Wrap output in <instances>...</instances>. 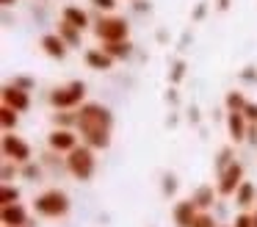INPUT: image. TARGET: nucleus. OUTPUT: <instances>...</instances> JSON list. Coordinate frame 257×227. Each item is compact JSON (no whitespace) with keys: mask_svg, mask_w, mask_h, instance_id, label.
I'll return each instance as SVG.
<instances>
[{"mask_svg":"<svg viewBox=\"0 0 257 227\" xmlns=\"http://www.w3.org/2000/svg\"><path fill=\"white\" fill-rule=\"evenodd\" d=\"M111 127H113V114L105 105L83 103L78 108L75 130L80 133V141L89 144L91 149H105L111 144Z\"/></svg>","mask_w":257,"mask_h":227,"instance_id":"nucleus-1","label":"nucleus"},{"mask_svg":"<svg viewBox=\"0 0 257 227\" xmlns=\"http://www.w3.org/2000/svg\"><path fill=\"white\" fill-rule=\"evenodd\" d=\"M83 97H86V83L83 81H72L67 86H58L50 92V105L58 111H72L78 105H83Z\"/></svg>","mask_w":257,"mask_h":227,"instance_id":"nucleus-4","label":"nucleus"},{"mask_svg":"<svg viewBox=\"0 0 257 227\" xmlns=\"http://www.w3.org/2000/svg\"><path fill=\"white\" fill-rule=\"evenodd\" d=\"M80 33H83V31L72 28L69 22H64V20H61V25H58V36H61L69 47H78V44H80Z\"/></svg>","mask_w":257,"mask_h":227,"instance_id":"nucleus-19","label":"nucleus"},{"mask_svg":"<svg viewBox=\"0 0 257 227\" xmlns=\"http://www.w3.org/2000/svg\"><path fill=\"white\" fill-rule=\"evenodd\" d=\"M191 227H218V224H216V219H213L210 213H205V210H199V216L194 219V224H191Z\"/></svg>","mask_w":257,"mask_h":227,"instance_id":"nucleus-23","label":"nucleus"},{"mask_svg":"<svg viewBox=\"0 0 257 227\" xmlns=\"http://www.w3.org/2000/svg\"><path fill=\"white\" fill-rule=\"evenodd\" d=\"M229 164H232V161H229V149H221V155H218V172H224Z\"/></svg>","mask_w":257,"mask_h":227,"instance_id":"nucleus-28","label":"nucleus"},{"mask_svg":"<svg viewBox=\"0 0 257 227\" xmlns=\"http://www.w3.org/2000/svg\"><path fill=\"white\" fill-rule=\"evenodd\" d=\"M0 221L6 227H25L28 224V210L20 202L14 205H0Z\"/></svg>","mask_w":257,"mask_h":227,"instance_id":"nucleus-11","label":"nucleus"},{"mask_svg":"<svg viewBox=\"0 0 257 227\" xmlns=\"http://www.w3.org/2000/svg\"><path fill=\"white\" fill-rule=\"evenodd\" d=\"M83 61H86V66L89 69H97V72H108V69H113V58L105 53L102 47H91V50H86L83 53Z\"/></svg>","mask_w":257,"mask_h":227,"instance_id":"nucleus-13","label":"nucleus"},{"mask_svg":"<svg viewBox=\"0 0 257 227\" xmlns=\"http://www.w3.org/2000/svg\"><path fill=\"white\" fill-rule=\"evenodd\" d=\"M20 111H14V108H9V105H0V127L6 133H12L14 127H17V122H20Z\"/></svg>","mask_w":257,"mask_h":227,"instance_id":"nucleus-18","label":"nucleus"},{"mask_svg":"<svg viewBox=\"0 0 257 227\" xmlns=\"http://www.w3.org/2000/svg\"><path fill=\"white\" fill-rule=\"evenodd\" d=\"M196 216H199V205H196L194 199H180L172 210V219L177 227H191Z\"/></svg>","mask_w":257,"mask_h":227,"instance_id":"nucleus-9","label":"nucleus"},{"mask_svg":"<svg viewBox=\"0 0 257 227\" xmlns=\"http://www.w3.org/2000/svg\"><path fill=\"white\" fill-rule=\"evenodd\" d=\"M3 105H9V108H14V111L23 114V111L31 108V97H28L25 89H20L17 83H12V86L3 89Z\"/></svg>","mask_w":257,"mask_h":227,"instance_id":"nucleus-10","label":"nucleus"},{"mask_svg":"<svg viewBox=\"0 0 257 227\" xmlns=\"http://www.w3.org/2000/svg\"><path fill=\"white\" fill-rule=\"evenodd\" d=\"M20 202V188L12 186V183H3V188H0V205H14Z\"/></svg>","mask_w":257,"mask_h":227,"instance_id":"nucleus-21","label":"nucleus"},{"mask_svg":"<svg viewBox=\"0 0 257 227\" xmlns=\"http://www.w3.org/2000/svg\"><path fill=\"white\" fill-rule=\"evenodd\" d=\"M249 125L251 122L243 116V111H227V130L232 136V141H243L249 136Z\"/></svg>","mask_w":257,"mask_h":227,"instance_id":"nucleus-12","label":"nucleus"},{"mask_svg":"<svg viewBox=\"0 0 257 227\" xmlns=\"http://www.w3.org/2000/svg\"><path fill=\"white\" fill-rule=\"evenodd\" d=\"M34 210L45 219H61L69 213V197L61 188H47L34 199Z\"/></svg>","mask_w":257,"mask_h":227,"instance_id":"nucleus-2","label":"nucleus"},{"mask_svg":"<svg viewBox=\"0 0 257 227\" xmlns=\"http://www.w3.org/2000/svg\"><path fill=\"white\" fill-rule=\"evenodd\" d=\"M23 166H25V169H23L25 177H31V180H34V177H39V166H34L31 161H28V164H23Z\"/></svg>","mask_w":257,"mask_h":227,"instance_id":"nucleus-29","label":"nucleus"},{"mask_svg":"<svg viewBox=\"0 0 257 227\" xmlns=\"http://www.w3.org/2000/svg\"><path fill=\"white\" fill-rule=\"evenodd\" d=\"M102 50L116 61V58H127V55L133 53V44H130L127 39H122V42H105V44H102Z\"/></svg>","mask_w":257,"mask_h":227,"instance_id":"nucleus-17","label":"nucleus"},{"mask_svg":"<svg viewBox=\"0 0 257 227\" xmlns=\"http://www.w3.org/2000/svg\"><path fill=\"white\" fill-rule=\"evenodd\" d=\"M0 147H3L6 161H14V164H28L31 161V144L23 141L20 136H14V133H6L3 141H0Z\"/></svg>","mask_w":257,"mask_h":227,"instance_id":"nucleus-7","label":"nucleus"},{"mask_svg":"<svg viewBox=\"0 0 257 227\" xmlns=\"http://www.w3.org/2000/svg\"><path fill=\"white\" fill-rule=\"evenodd\" d=\"M191 199H194L199 208H210V205H213V186H199Z\"/></svg>","mask_w":257,"mask_h":227,"instance_id":"nucleus-22","label":"nucleus"},{"mask_svg":"<svg viewBox=\"0 0 257 227\" xmlns=\"http://www.w3.org/2000/svg\"><path fill=\"white\" fill-rule=\"evenodd\" d=\"M14 3H17V0H3V6H14Z\"/></svg>","mask_w":257,"mask_h":227,"instance_id":"nucleus-32","label":"nucleus"},{"mask_svg":"<svg viewBox=\"0 0 257 227\" xmlns=\"http://www.w3.org/2000/svg\"><path fill=\"white\" fill-rule=\"evenodd\" d=\"M39 44H42V50H45V53L50 55V58H58V61H61L64 55H67V47H69V44L64 42V39L58 36V33H45Z\"/></svg>","mask_w":257,"mask_h":227,"instance_id":"nucleus-14","label":"nucleus"},{"mask_svg":"<svg viewBox=\"0 0 257 227\" xmlns=\"http://www.w3.org/2000/svg\"><path fill=\"white\" fill-rule=\"evenodd\" d=\"M174 188H177V177H174V175H166V177H163V191H166V194H174Z\"/></svg>","mask_w":257,"mask_h":227,"instance_id":"nucleus-27","label":"nucleus"},{"mask_svg":"<svg viewBox=\"0 0 257 227\" xmlns=\"http://www.w3.org/2000/svg\"><path fill=\"white\" fill-rule=\"evenodd\" d=\"M61 20L69 22L72 28H78V31H86V28H89V14H86L80 6H64Z\"/></svg>","mask_w":257,"mask_h":227,"instance_id":"nucleus-15","label":"nucleus"},{"mask_svg":"<svg viewBox=\"0 0 257 227\" xmlns=\"http://www.w3.org/2000/svg\"><path fill=\"white\" fill-rule=\"evenodd\" d=\"M243 116L251 122V125H257V103H246V108H243Z\"/></svg>","mask_w":257,"mask_h":227,"instance_id":"nucleus-26","label":"nucleus"},{"mask_svg":"<svg viewBox=\"0 0 257 227\" xmlns=\"http://www.w3.org/2000/svg\"><path fill=\"white\" fill-rule=\"evenodd\" d=\"M251 221H254V227H257V210H254V213H251Z\"/></svg>","mask_w":257,"mask_h":227,"instance_id":"nucleus-33","label":"nucleus"},{"mask_svg":"<svg viewBox=\"0 0 257 227\" xmlns=\"http://www.w3.org/2000/svg\"><path fill=\"white\" fill-rule=\"evenodd\" d=\"M257 202V191H254V186H251L249 180H243L238 186V191H235V205H238V208H251V205Z\"/></svg>","mask_w":257,"mask_h":227,"instance_id":"nucleus-16","label":"nucleus"},{"mask_svg":"<svg viewBox=\"0 0 257 227\" xmlns=\"http://www.w3.org/2000/svg\"><path fill=\"white\" fill-rule=\"evenodd\" d=\"M127 20L124 17H113V14H108V17H100V22L94 25V36L100 39L102 44L105 42H122V39H127Z\"/></svg>","mask_w":257,"mask_h":227,"instance_id":"nucleus-5","label":"nucleus"},{"mask_svg":"<svg viewBox=\"0 0 257 227\" xmlns=\"http://www.w3.org/2000/svg\"><path fill=\"white\" fill-rule=\"evenodd\" d=\"M246 103H249V100L243 97V92H227V97H224L227 111H243Z\"/></svg>","mask_w":257,"mask_h":227,"instance_id":"nucleus-20","label":"nucleus"},{"mask_svg":"<svg viewBox=\"0 0 257 227\" xmlns=\"http://www.w3.org/2000/svg\"><path fill=\"white\" fill-rule=\"evenodd\" d=\"M229 227H254V221H251V213L240 210V213L232 219V224H229Z\"/></svg>","mask_w":257,"mask_h":227,"instance_id":"nucleus-24","label":"nucleus"},{"mask_svg":"<svg viewBox=\"0 0 257 227\" xmlns=\"http://www.w3.org/2000/svg\"><path fill=\"white\" fill-rule=\"evenodd\" d=\"M91 6H94L97 11H105V14H111V11L116 9V0H91Z\"/></svg>","mask_w":257,"mask_h":227,"instance_id":"nucleus-25","label":"nucleus"},{"mask_svg":"<svg viewBox=\"0 0 257 227\" xmlns=\"http://www.w3.org/2000/svg\"><path fill=\"white\" fill-rule=\"evenodd\" d=\"M240 183H243V166H240L238 161H232L224 172H218L216 194H221V197H235Z\"/></svg>","mask_w":257,"mask_h":227,"instance_id":"nucleus-6","label":"nucleus"},{"mask_svg":"<svg viewBox=\"0 0 257 227\" xmlns=\"http://www.w3.org/2000/svg\"><path fill=\"white\" fill-rule=\"evenodd\" d=\"M183 69H185V64H183V61H177V64H174V72H172V81H174V83L183 78Z\"/></svg>","mask_w":257,"mask_h":227,"instance_id":"nucleus-30","label":"nucleus"},{"mask_svg":"<svg viewBox=\"0 0 257 227\" xmlns=\"http://www.w3.org/2000/svg\"><path fill=\"white\" fill-rule=\"evenodd\" d=\"M14 83H17V86H20V89H25V92H28V89H31V86H34V83H31V81H28V78H17V81H14Z\"/></svg>","mask_w":257,"mask_h":227,"instance_id":"nucleus-31","label":"nucleus"},{"mask_svg":"<svg viewBox=\"0 0 257 227\" xmlns=\"http://www.w3.org/2000/svg\"><path fill=\"white\" fill-rule=\"evenodd\" d=\"M67 169L75 180H91L97 169V158H94V149L89 144H78L72 153H67Z\"/></svg>","mask_w":257,"mask_h":227,"instance_id":"nucleus-3","label":"nucleus"},{"mask_svg":"<svg viewBox=\"0 0 257 227\" xmlns=\"http://www.w3.org/2000/svg\"><path fill=\"white\" fill-rule=\"evenodd\" d=\"M78 136L80 133L69 130V127H53L50 136H47V144H50L53 153H72L78 147Z\"/></svg>","mask_w":257,"mask_h":227,"instance_id":"nucleus-8","label":"nucleus"}]
</instances>
